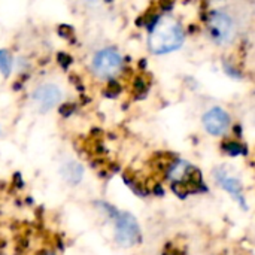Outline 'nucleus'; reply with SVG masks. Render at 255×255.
<instances>
[{
	"label": "nucleus",
	"mask_w": 255,
	"mask_h": 255,
	"mask_svg": "<svg viewBox=\"0 0 255 255\" xmlns=\"http://www.w3.org/2000/svg\"><path fill=\"white\" fill-rule=\"evenodd\" d=\"M185 33L178 19L169 15L160 16L151 27L148 48L157 55L169 54L179 49L184 43Z\"/></svg>",
	"instance_id": "nucleus-1"
},
{
	"label": "nucleus",
	"mask_w": 255,
	"mask_h": 255,
	"mask_svg": "<svg viewBox=\"0 0 255 255\" xmlns=\"http://www.w3.org/2000/svg\"><path fill=\"white\" fill-rule=\"evenodd\" d=\"M124 67V58L115 48H102L94 52L90 61V72L99 81L115 79Z\"/></svg>",
	"instance_id": "nucleus-2"
},
{
	"label": "nucleus",
	"mask_w": 255,
	"mask_h": 255,
	"mask_svg": "<svg viewBox=\"0 0 255 255\" xmlns=\"http://www.w3.org/2000/svg\"><path fill=\"white\" fill-rule=\"evenodd\" d=\"M166 178L178 193L179 188L187 193H196V188L202 185V176L197 167L185 160H175L166 170Z\"/></svg>",
	"instance_id": "nucleus-3"
},
{
	"label": "nucleus",
	"mask_w": 255,
	"mask_h": 255,
	"mask_svg": "<svg viewBox=\"0 0 255 255\" xmlns=\"http://www.w3.org/2000/svg\"><path fill=\"white\" fill-rule=\"evenodd\" d=\"M108 211L114 220L115 242L124 248L137 245L140 241V227H139L137 220L128 212H120V211H111V209Z\"/></svg>",
	"instance_id": "nucleus-4"
},
{
	"label": "nucleus",
	"mask_w": 255,
	"mask_h": 255,
	"mask_svg": "<svg viewBox=\"0 0 255 255\" xmlns=\"http://www.w3.org/2000/svg\"><path fill=\"white\" fill-rule=\"evenodd\" d=\"M64 93L63 88L51 81L37 84L31 93H30V103L33 109H36L40 114L51 112L52 109L58 108L63 102Z\"/></svg>",
	"instance_id": "nucleus-5"
},
{
	"label": "nucleus",
	"mask_w": 255,
	"mask_h": 255,
	"mask_svg": "<svg viewBox=\"0 0 255 255\" xmlns=\"http://www.w3.org/2000/svg\"><path fill=\"white\" fill-rule=\"evenodd\" d=\"M208 28L212 40L218 45H229L238 34V24L235 18L226 10H215L208 19Z\"/></svg>",
	"instance_id": "nucleus-6"
},
{
	"label": "nucleus",
	"mask_w": 255,
	"mask_h": 255,
	"mask_svg": "<svg viewBox=\"0 0 255 255\" xmlns=\"http://www.w3.org/2000/svg\"><path fill=\"white\" fill-rule=\"evenodd\" d=\"M214 178H215V182L226 193H229L242 208L247 206V203H245V194H244V184H242V181L236 175H233L226 167H218L214 172Z\"/></svg>",
	"instance_id": "nucleus-7"
},
{
	"label": "nucleus",
	"mask_w": 255,
	"mask_h": 255,
	"mask_svg": "<svg viewBox=\"0 0 255 255\" xmlns=\"http://www.w3.org/2000/svg\"><path fill=\"white\" fill-rule=\"evenodd\" d=\"M203 127L212 136H223L230 128V117L223 108H212L203 115Z\"/></svg>",
	"instance_id": "nucleus-8"
},
{
	"label": "nucleus",
	"mask_w": 255,
	"mask_h": 255,
	"mask_svg": "<svg viewBox=\"0 0 255 255\" xmlns=\"http://www.w3.org/2000/svg\"><path fill=\"white\" fill-rule=\"evenodd\" d=\"M60 175L61 178L69 184V185H78L82 178H84V167L79 161L76 160H69L66 161L61 169H60Z\"/></svg>",
	"instance_id": "nucleus-9"
},
{
	"label": "nucleus",
	"mask_w": 255,
	"mask_h": 255,
	"mask_svg": "<svg viewBox=\"0 0 255 255\" xmlns=\"http://www.w3.org/2000/svg\"><path fill=\"white\" fill-rule=\"evenodd\" d=\"M13 67H15V60L10 51L6 48H0V75L3 78H9L13 72Z\"/></svg>",
	"instance_id": "nucleus-10"
},
{
	"label": "nucleus",
	"mask_w": 255,
	"mask_h": 255,
	"mask_svg": "<svg viewBox=\"0 0 255 255\" xmlns=\"http://www.w3.org/2000/svg\"><path fill=\"white\" fill-rule=\"evenodd\" d=\"M241 149H242V148H241L236 142H232V143L229 145V152H230V154H233V155L239 154V152H241Z\"/></svg>",
	"instance_id": "nucleus-11"
},
{
	"label": "nucleus",
	"mask_w": 255,
	"mask_h": 255,
	"mask_svg": "<svg viewBox=\"0 0 255 255\" xmlns=\"http://www.w3.org/2000/svg\"><path fill=\"white\" fill-rule=\"evenodd\" d=\"M82 1H84L85 4H88V6H94V4H97L100 0H82Z\"/></svg>",
	"instance_id": "nucleus-12"
}]
</instances>
